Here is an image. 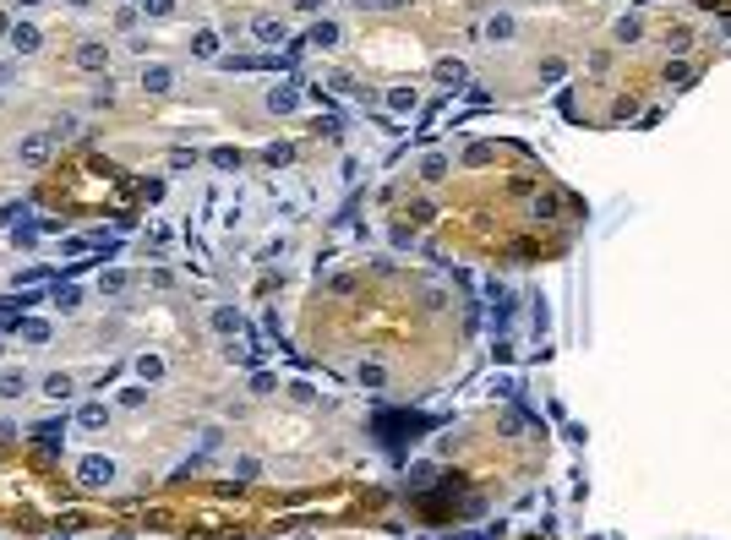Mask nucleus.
Wrapping results in <instances>:
<instances>
[{
  "label": "nucleus",
  "instance_id": "obj_1",
  "mask_svg": "<svg viewBox=\"0 0 731 540\" xmlns=\"http://www.w3.org/2000/svg\"><path fill=\"white\" fill-rule=\"evenodd\" d=\"M49 142H55V137H49V131H33V137H27V142L17 147V159L27 169H39V164H49Z\"/></svg>",
  "mask_w": 731,
  "mask_h": 540
},
{
  "label": "nucleus",
  "instance_id": "obj_2",
  "mask_svg": "<svg viewBox=\"0 0 731 540\" xmlns=\"http://www.w3.org/2000/svg\"><path fill=\"white\" fill-rule=\"evenodd\" d=\"M77 480H82L87 491H99V486H109V480H115V464H109V458H82Z\"/></svg>",
  "mask_w": 731,
  "mask_h": 540
},
{
  "label": "nucleus",
  "instance_id": "obj_3",
  "mask_svg": "<svg viewBox=\"0 0 731 540\" xmlns=\"http://www.w3.org/2000/svg\"><path fill=\"white\" fill-rule=\"evenodd\" d=\"M169 66H142V93H169Z\"/></svg>",
  "mask_w": 731,
  "mask_h": 540
},
{
  "label": "nucleus",
  "instance_id": "obj_4",
  "mask_svg": "<svg viewBox=\"0 0 731 540\" xmlns=\"http://www.w3.org/2000/svg\"><path fill=\"white\" fill-rule=\"evenodd\" d=\"M11 44H17L22 55H33V49H39V27H33V22H17V27H11Z\"/></svg>",
  "mask_w": 731,
  "mask_h": 540
},
{
  "label": "nucleus",
  "instance_id": "obj_5",
  "mask_svg": "<svg viewBox=\"0 0 731 540\" xmlns=\"http://www.w3.org/2000/svg\"><path fill=\"white\" fill-rule=\"evenodd\" d=\"M77 66H82V71H104V44H82V49H77Z\"/></svg>",
  "mask_w": 731,
  "mask_h": 540
},
{
  "label": "nucleus",
  "instance_id": "obj_6",
  "mask_svg": "<svg viewBox=\"0 0 731 540\" xmlns=\"http://www.w3.org/2000/svg\"><path fill=\"white\" fill-rule=\"evenodd\" d=\"M213 328H219V333H240L246 322H240V312H235V306H219V312H213Z\"/></svg>",
  "mask_w": 731,
  "mask_h": 540
},
{
  "label": "nucleus",
  "instance_id": "obj_7",
  "mask_svg": "<svg viewBox=\"0 0 731 540\" xmlns=\"http://www.w3.org/2000/svg\"><path fill=\"white\" fill-rule=\"evenodd\" d=\"M268 109H273V115H290V109H295V87H273V93H268Z\"/></svg>",
  "mask_w": 731,
  "mask_h": 540
},
{
  "label": "nucleus",
  "instance_id": "obj_8",
  "mask_svg": "<svg viewBox=\"0 0 731 540\" xmlns=\"http://www.w3.org/2000/svg\"><path fill=\"white\" fill-rule=\"evenodd\" d=\"M77 420H82V431H104L109 410H104V404H87V410H82V415H77Z\"/></svg>",
  "mask_w": 731,
  "mask_h": 540
},
{
  "label": "nucleus",
  "instance_id": "obj_9",
  "mask_svg": "<svg viewBox=\"0 0 731 540\" xmlns=\"http://www.w3.org/2000/svg\"><path fill=\"white\" fill-rule=\"evenodd\" d=\"M230 360H235V366H257V344H246V338L230 344Z\"/></svg>",
  "mask_w": 731,
  "mask_h": 540
},
{
  "label": "nucleus",
  "instance_id": "obj_10",
  "mask_svg": "<svg viewBox=\"0 0 731 540\" xmlns=\"http://www.w3.org/2000/svg\"><path fill=\"white\" fill-rule=\"evenodd\" d=\"M388 104H393L398 115H410V109H415V93H410V87H393V93H388Z\"/></svg>",
  "mask_w": 731,
  "mask_h": 540
},
{
  "label": "nucleus",
  "instance_id": "obj_11",
  "mask_svg": "<svg viewBox=\"0 0 731 540\" xmlns=\"http://www.w3.org/2000/svg\"><path fill=\"white\" fill-rule=\"evenodd\" d=\"M44 393H49V398H66V393H71V376H61V372L44 376Z\"/></svg>",
  "mask_w": 731,
  "mask_h": 540
},
{
  "label": "nucleus",
  "instance_id": "obj_12",
  "mask_svg": "<svg viewBox=\"0 0 731 540\" xmlns=\"http://www.w3.org/2000/svg\"><path fill=\"white\" fill-rule=\"evenodd\" d=\"M191 49H197L202 61H208V55H219V33H197V39H191Z\"/></svg>",
  "mask_w": 731,
  "mask_h": 540
},
{
  "label": "nucleus",
  "instance_id": "obj_13",
  "mask_svg": "<svg viewBox=\"0 0 731 540\" xmlns=\"http://www.w3.org/2000/svg\"><path fill=\"white\" fill-rule=\"evenodd\" d=\"M77 300H82V290H77V284H66V290H55V306H61V312H77Z\"/></svg>",
  "mask_w": 731,
  "mask_h": 540
},
{
  "label": "nucleus",
  "instance_id": "obj_14",
  "mask_svg": "<svg viewBox=\"0 0 731 540\" xmlns=\"http://www.w3.org/2000/svg\"><path fill=\"white\" fill-rule=\"evenodd\" d=\"M22 388H27V376H22V372H6V376H0V393H6V398H17Z\"/></svg>",
  "mask_w": 731,
  "mask_h": 540
},
{
  "label": "nucleus",
  "instance_id": "obj_15",
  "mask_svg": "<svg viewBox=\"0 0 731 540\" xmlns=\"http://www.w3.org/2000/svg\"><path fill=\"white\" fill-rule=\"evenodd\" d=\"M257 39H284V22H273V17H262V22H257Z\"/></svg>",
  "mask_w": 731,
  "mask_h": 540
},
{
  "label": "nucleus",
  "instance_id": "obj_16",
  "mask_svg": "<svg viewBox=\"0 0 731 540\" xmlns=\"http://www.w3.org/2000/svg\"><path fill=\"white\" fill-rule=\"evenodd\" d=\"M109 99H115V82H109V77H104V82H99V93H93V99H87V104H93V109H109Z\"/></svg>",
  "mask_w": 731,
  "mask_h": 540
},
{
  "label": "nucleus",
  "instance_id": "obj_17",
  "mask_svg": "<svg viewBox=\"0 0 731 540\" xmlns=\"http://www.w3.org/2000/svg\"><path fill=\"white\" fill-rule=\"evenodd\" d=\"M11 240H17V246H33V240H39V224H17V229H11Z\"/></svg>",
  "mask_w": 731,
  "mask_h": 540
},
{
  "label": "nucleus",
  "instance_id": "obj_18",
  "mask_svg": "<svg viewBox=\"0 0 731 540\" xmlns=\"http://www.w3.org/2000/svg\"><path fill=\"white\" fill-rule=\"evenodd\" d=\"M137 372H142L147 382H159V376H164V366H159V360H153V355H142V360H137Z\"/></svg>",
  "mask_w": 731,
  "mask_h": 540
},
{
  "label": "nucleus",
  "instance_id": "obj_19",
  "mask_svg": "<svg viewBox=\"0 0 731 540\" xmlns=\"http://www.w3.org/2000/svg\"><path fill=\"white\" fill-rule=\"evenodd\" d=\"M442 175H448V159H437V153H431V159H426V180H442Z\"/></svg>",
  "mask_w": 731,
  "mask_h": 540
},
{
  "label": "nucleus",
  "instance_id": "obj_20",
  "mask_svg": "<svg viewBox=\"0 0 731 540\" xmlns=\"http://www.w3.org/2000/svg\"><path fill=\"white\" fill-rule=\"evenodd\" d=\"M22 333H27V338H33V344H44V338H49V322H27V328H22Z\"/></svg>",
  "mask_w": 731,
  "mask_h": 540
},
{
  "label": "nucleus",
  "instance_id": "obj_21",
  "mask_svg": "<svg viewBox=\"0 0 731 540\" xmlns=\"http://www.w3.org/2000/svg\"><path fill=\"white\" fill-rule=\"evenodd\" d=\"M169 11H175L169 0H147V17H169Z\"/></svg>",
  "mask_w": 731,
  "mask_h": 540
},
{
  "label": "nucleus",
  "instance_id": "obj_22",
  "mask_svg": "<svg viewBox=\"0 0 731 540\" xmlns=\"http://www.w3.org/2000/svg\"><path fill=\"white\" fill-rule=\"evenodd\" d=\"M49 540H71V535H49Z\"/></svg>",
  "mask_w": 731,
  "mask_h": 540
},
{
  "label": "nucleus",
  "instance_id": "obj_23",
  "mask_svg": "<svg viewBox=\"0 0 731 540\" xmlns=\"http://www.w3.org/2000/svg\"><path fill=\"white\" fill-rule=\"evenodd\" d=\"M22 6H39V0H22Z\"/></svg>",
  "mask_w": 731,
  "mask_h": 540
}]
</instances>
